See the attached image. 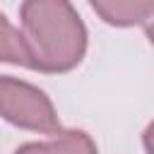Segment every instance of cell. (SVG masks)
Wrapping results in <instances>:
<instances>
[{"mask_svg": "<svg viewBox=\"0 0 154 154\" xmlns=\"http://www.w3.org/2000/svg\"><path fill=\"white\" fill-rule=\"evenodd\" d=\"M22 34L34 58V70L67 72L87 51V29L65 0H29L19 7Z\"/></svg>", "mask_w": 154, "mask_h": 154, "instance_id": "6da1fadb", "label": "cell"}, {"mask_svg": "<svg viewBox=\"0 0 154 154\" xmlns=\"http://www.w3.org/2000/svg\"><path fill=\"white\" fill-rule=\"evenodd\" d=\"M0 116L24 130L48 135L60 132V123L51 99L38 87L14 77H0Z\"/></svg>", "mask_w": 154, "mask_h": 154, "instance_id": "7a4b0ae2", "label": "cell"}, {"mask_svg": "<svg viewBox=\"0 0 154 154\" xmlns=\"http://www.w3.org/2000/svg\"><path fill=\"white\" fill-rule=\"evenodd\" d=\"M91 10L113 26H132L154 19V0H91Z\"/></svg>", "mask_w": 154, "mask_h": 154, "instance_id": "3957f363", "label": "cell"}, {"mask_svg": "<svg viewBox=\"0 0 154 154\" xmlns=\"http://www.w3.org/2000/svg\"><path fill=\"white\" fill-rule=\"evenodd\" d=\"M14 154H99L94 140L84 130H60L48 142L22 144Z\"/></svg>", "mask_w": 154, "mask_h": 154, "instance_id": "277c9868", "label": "cell"}, {"mask_svg": "<svg viewBox=\"0 0 154 154\" xmlns=\"http://www.w3.org/2000/svg\"><path fill=\"white\" fill-rule=\"evenodd\" d=\"M0 63L24 65L34 70V58L29 53V46L24 41V34L10 24V19L0 12Z\"/></svg>", "mask_w": 154, "mask_h": 154, "instance_id": "5b68a950", "label": "cell"}, {"mask_svg": "<svg viewBox=\"0 0 154 154\" xmlns=\"http://www.w3.org/2000/svg\"><path fill=\"white\" fill-rule=\"evenodd\" d=\"M142 142H144V149H147V154H154V120L149 123V128L144 130V137H142Z\"/></svg>", "mask_w": 154, "mask_h": 154, "instance_id": "8992f818", "label": "cell"}, {"mask_svg": "<svg viewBox=\"0 0 154 154\" xmlns=\"http://www.w3.org/2000/svg\"><path fill=\"white\" fill-rule=\"evenodd\" d=\"M147 38H149V41H152V46H154V22L147 26Z\"/></svg>", "mask_w": 154, "mask_h": 154, "instance_id": "52a82bcc", "label": "cell"}]
</instances>
